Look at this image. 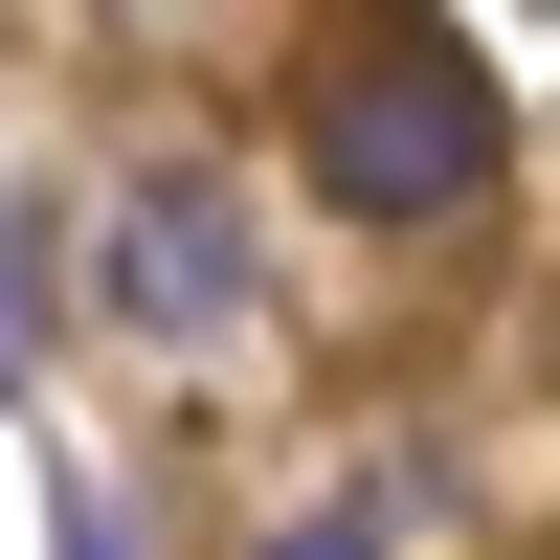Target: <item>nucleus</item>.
Here are the masks:
<instances>
[{"label": "nucleus", "mask_w": 560, "mask_h": 560, "mask_svg": "<svg viewBox=\"0 0 560 560\" xmlns=\"http://www.w3.org/2000/svg\"><path fill=\"white\" fill-rule=\"evenodd\" d=\"M113 314L135 337H224V314H247V202H224L202 158H158L113 202Z\"/></svg>", "instance_id": "f03ea898"}, {"label": "nucleus", "mask_w": 560, "mask_h": 560, "mask_svg": "<svg viewBox=\"0 0 560 560\" xmlns=\"http://www.w3.org/2000/svg\"><path fill=\"white\" fill-rule=\"evenodd\" d=\"M45 538H68V560H135V516H113V493H68V516H45Z\"/></svg>", "instance_id": "7ed1b4c3"}, {"label": "nucleus", "mask_w": 560, "mask_h": 560, "mask_svg": "<svg viewBox=\"0 0 560 560\" xmlns=\"http://www.w3.org/2000/svg\"><path fill=\"white\" fill-rule=\"evenodd\" d=\"M269 560H382V516H314V538H269Z\"/></svg>", "instance_id": "20e7f679"}, {"label": "nucleus", "mask_w": 560, "mask_h": 560, "mask_svg": "<svg viewBox=\"0 0 560 560\" xmlns=\"http://www.w3.org/2000/svg\"><path fill=\"white\" fill-rule=\"evenodd\" d=\"M0 359H23V247H0Z\"/></svg>", "instance_id": "39448f33"}, {"label": "nucleus", "mask_w": 560, "mask_h": 560, "mask_svg": "<svg viewBox=\"0 0 560 560\" xmlns=\"http://www.w3.org/2000/svg\"><path fill=\"white\" fill-rule=\"evenodd\" d=\"M314 179H337V224L493 202V68L448 23H337V68H314Z\"/></svg>", "instance_id": "f257e3e1"}]
</instances>
